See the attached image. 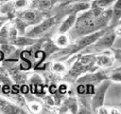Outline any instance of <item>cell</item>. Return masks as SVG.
Instances as JSON below:
<instances>
[{
	"label": "cell",
	"instance_id": "cell-21",
	"mask_svg": "<svg viewBox=\"0 0 121 114\" xmlns=\"http://www.w3.org/2000/svg\"><path fill=\"white\" fill-rule=\"evenodd\" d=\"M72 2H86V3H90L93 0H71Z\"/></svg>",
	"mask_w": 121,
	"mask_h": 114
},
{
	"label": "cell",
	"instance_id": "cell-16",
	"mask_svg": "<svg viewBox=\"0 0 121 114\" xmlns=\"http://www.w3.org/2000/svg\"><path fill=\"white\" fill-rule=\"evenodd\" d=\"M15 50V46H13L12 44H2L1 45V51L3 52V54H8L10 55L13 53V51Z\"/></svg>",
	"mask_w": 121,
	"mask_h": 114
},
{
	"label": "cell",
	"instance_id": "cell-4",
	"mask_svg": "<svg viewBox=\"0 0 121 114\" xmlns=\"http://www.w3.org/2000/svg\"><path fill=\"white\" fill-rule=\"evenodd\" d=\"M110 85H111V81L105 79V80L100 82V85L94 91L93 98L91 99V102H90L91 108L93 109L94 112H95L97 110V108H99L100 106L103 105L105 94H106L108 88L110 87Z\"/></svg>",
	"mask_w": 121,
	"mask_h": 114
},
{
	"label": "cell",
	"instance_id": "cell-10",
	"mask_svg": "<svg viewBox=\"0 0 121 114\" xmlns=\"http://www.w3.org/2000/svg\"><path fill=\"white\" fill-rule=\"evenodd\" d=\"M37 42V40H35V38H31L28 36H22V35H18L13 41H12V45L15 47H27V46H32Z\"/></svg>",
	"mask_w": 121,
	"mask_h": 114
},
{
	"label": "cell",
	"instance_id": "cell-9",
	"mask_svg": "<svg viewBox=\"0 0 121 114\" xmlns=\"http://www.w3.org/2000/svg\"><path fill=\"white\" fill-rule=\"evenodd\" d=\"M77 16H78V13H69V15L62 21L60 28H59V33H66L68 32L71 28L74 26L75 22H76V19H77Z\"/></svg>",
	"mask_w": 121,
	"mask_h": 114
},
{
	"label": "cell",
	"instance_id": "cell-12",
	"mask_svg": "<svg viewBox=\"0 0 121 114\" xmlns=\"http://www.w3.org/2000/svg\"><path fill=\"white\" fill-rule=\"evenodd\" d=\"M55 0H36L32 4V8L39 10H47L52 8Z\"/></svg>",
	"mask_w": 121,
	"mask_h": 114
},
{
	"label": "cell",
	"instance_id": "cell-13",
	"mask_svg": "<svg viewBox=\"0 0 121 114\" xmlns=\"http://www.w3.org/2000/svg\"><path fill=\"white\" fill-rule=\"evenodd\" d=\"M115 0H93L91 4V8H98L102 10H106L111 7Z\"/></svg>",
	"mask_w": 121,
	"mask_h": 114
},
{
	"label": "cell",
	"instance_id": "cell-19",
	"mask_svg": "<svg viewBox=\"0 0 121 114\" xmlns=\"http://www.w3.org/2000/svg\"><path fill=\"white\" fill-rule=\"evenodd\" d=\"M29 107H30V109H31L32 111H34V112H38V111H40V109L42 108V107H41V104H38L37 102L30 103Z\"/></svg>",
	"mask_w": 121,
	"mask_h": 114
},
{
	"label": "cell",
	"instance_id": "cell-5",
	"mask_svg": "<svg viewBox=\"0 0 121 114\" xmlns=\"http://www.w3.org/2000/svg\"><path fill=\"white\" fill-rule=\"evenodd\" d=\"M44 13L42 12V10H36V9H30V10H19L17 13V17L22 20L26 27L33 26L38 23H40L43 19H44Z\"/></svg>",
	"mask_w": 121,
	"mask_h": 114
},
{
	"label": "cell",
	"instance_id": "cell-14",
	"mask_svg": "<svg viewBox=\"0 0 121 114\" xmlns=\"http://www.w3.org/2000/svg\"><path fill=\"white\" fill-rule=\"evenodd\" d=\"M69 41L70 39L68 35H66L65 33H59V35L55 39V45L60 48H65L69 45Z\"/></svg>",
	"mask_w": 121,
	"mask_h": 114
},
{
	"label": "cell",
	"instance_id": "cell-15",
	"mask_svg": "<svg viewBox=\"0 0 121 114\" xmlns=\"http://www.w3.org/2000/svg\"><path fill=\"white\" fill-rule=\"evenodd\" d=\"M28 5V0H12L11 7L15 10H22Z\"/></svg>",
	"mask_w": 121,
	"mask_h": 114
},
{
	"label": "cell",
	"instance_id": "cell-7",
	"mask_svg": "<svg viewBox=\"0 0 121 114\" xmlns=\"http://www.w3.org/2000/svg\"><path fill=\"white\" fill-rule=\"evenodd\" d=\"M0 112L8 113V114H20V113H26V111L0 97Z\"/></svg>",
	"mask_w": 121,
	"mask_h": 114
},
{
	"label": "cell",
	"instance_id": "cell-11",
	"mask_svg": "<svg viewBox=\"0 0 121 114\" xmlns=\"http://www.w3.org/2000/svg\"><path fill=\"white\" fill-rule=\"evenodd\" d=\"M95 65H96L99 67H111L113 65V58L109 54L107 55L102 54V55L95 56Z\"/></svg>",
	"mask_w": 121,
	"mask_h": 114
},
{
	"label": "cell",
	"instance_id": "cell-6",
	"mask_svg": "<svg viewBox=\"0 0 121 114\" xmlns=\"http://www.w3.org/2000/svg\"><path fill=\"white\" fill-rule=\"evenodd\" d=\"M106 79V74L99 71V72H92V73H86L83 74L82 76L78 77L77 79V83L78 85H88L92 83H96V82H101Z\"/></svg>",
	"mask_w": 121,
	"mask_h": 114
},
{
	"label": "cell",
	"instance_id": "cell-18",
	"mask_svg": "<svg viewBox=\"0 0 121 114\" xmlns=\"http://www.w3.org/2000/svg\"><path fill=\"white\" fill-rule=\"evenodd\" d=\"M110 79L114 81V82H117V83H120L121 81V74H120V68H116L115 70H113V72L110 75Z\"/></svg>",
	"mask_w": 121,
	"mask_h": 114
},
{
	"label": "cell",
	"instance_id": "cell-3",
	"mask_svg": "<svg viewBox=\"0 0 121 114\" xmlns=\"http://www.w3.org/2000/svg\"><path fill=\"white\" fill-rule=\"evenodd\" d=\"M56 23V17H48L43 19L40 23L33 25V27L25 32L24 35L31 37V38H38L43 36L44 33H46Z\"/></svg>",
	"mask_w": 121,
	"mask_h": 114
},
{
	"label": "cell",
	"instance_id": "cell-20",
	"mask_svg": "<svg viewBox=\"0 0 121 114\" xmlns=\"http://www.w3.org/2000/svg\"><path fill=\"white\" fill-rule=\"evenodd\" d=\"M9 21V16L8 15H0V28Z\"/></svg>",
	"mask_w": 121,
	"mask_h": 114
},
{
	"label": "cell",
	"instance_id": "cell-2",
	"mask_svg": "<svg viewBox=\"0 0 121 114\" xmlns=\"http://www.w3.org/2000/svg\"><path fill=\"white\" fill-rule=\"evenodd\" d=\"M95 63V56L92 53L89 54H81L78 57L74 65L72 66L69 73L68 78L72 80H76L79 75L82 73L88 72L92 70Z\"/></svg>",
	"mask_w": 121,
	"mask_h": 114
},
{
	"label": "cell",
	"instance_id": "cell-8",
	"mask_svg": "<svg viewBox=\"0 0 121 114\" xmlns=\"http://www.w3.org/2000/svg\"><path fill=\"white\" fill-rule=\"evenodd\" d=\"M121 0H115V2L112 4V14H111V19L109 21V27L113 28L116 25L120 24L121 20Z\"/></svg>",
	"mask_w": 121,
	"mask_h": 114
},
{
	"label": "cell",
	"instance_id": "cell-17",
	"mask_svg": "<svg viewBox=\"0 0 121 114\" xmlns=\"http://www.w3.org/2000/svg\"><path fill=\"white\" fill-rule=\"evenodd\" d=\"M52 70L55 71V72H58V73H61L63 71H65L66 69V66L63 63L61 62H54L52 64Z\"/></svg>",
	"mask_w": 121,
	"mask_h": 114
},
{
	"label": "cell",
	"instance_id": "cell-1",
	"mask_svg": "<svg viewBox=\"0 0 121 114\" xmlns=\"http://www.w3.org/2000/svg\"><path fill=\"white\" fill-rule=\"evenodd\" d=\"M112 9L90 8L77 16L74 26L69 32V39H77L80 36L107 28L111 19Z\"/></svg>",
	"mask_w": 121,
	"mask_h": 114
},
{
	"label": "cell",
	"instance_id": "cell-22",
	"mask_svg": "<svg viewBox=\"0 0 121 114\" xmlns=\"http://www.w3.org/2000/svg\"><path fill=\"white\" fill-rule=\"evenodd\" d=\"M8 1H9V0H0V4H3V3H6V2H8Z\"/></svg>",
	"mask_w": 121,
	"mask_h": 114
}]
</instances>
